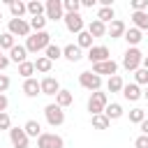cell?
<instances>
[{"label": "cell", "mask_w": 148, "mask_h": 148, "mask_svg": "<svg viewBox=\"0 0 148 148\" xmlns=\"http://www.w3.org/2000/svg\"><path fill=\"white\" fill-rule=\"evenodd\" d=\"M51 44V35L46 32V30H42V32H35V35H30L28 39H25V49H28V53H39V51H46V46Z\"/></svg>", "instance_id": "obj_1"}, {"label": "cell", "mask_w": 148, "mask_h": 148, "mask_svg": "<svg viewBox=\"0 0 148 148\" xmlns=\"http://www.w3.org/2000/svg\"><path fill=\"white\" fill-rule=\"evenodd\" d=\"M141 65H143V53H141L136 46H130V49L125 51V56H123V67H125L127 72H136Z\"/></svg>", "instance_id": "obj_2"}, {"label": "cell", "mask_w": 148, "mask_h": 148, "mask_svg": "<svg viewBox=\"0 0 148 148\" xmlns=\"http://www.w3.org/2000/svg\"><path fill=\"white\" fill-rule=\"evenodd\" d=\"M30 21H25V18H9V23H7V32L9 35H18V37H30Z\"/></svg>", "instance_id": "obj_3"}, {"label": "cell", "mask_w": 148, "mask_h": 148, "mask_svg": "<svg viewBox=\"0 0 148 148\" xmlns=\"http://www.w3.org/2000/svg\"><path fill=\"white\" fill-rule=\"evenodd\" d=\"M79 83H81V88H86L90 92H97L102 88V76L95 74V72H81L79 74Z\"/></svg>", "instance_id": "obj_4"}, {"label": "cell", "mask_w": 148, "mask_h": 148, "mask_svg": "<svg viewBox=\"0 0 148 148\" xmlns=\"http://www.w3.org/2000/svg\"><path fill=\"white\" fill-rule=\"evenodd\" d=\"M106 104H109V97H106V92H92L90 95V99H88V111H90V116H97V113H104V109H106Z\"/></svg>", "instance_id": "obj_5"}, {"label": "cell", "mask_w": 148, "mask_h": 148, "mask_svg": "<svg viewBox=\"0 0 148 148\" xmlns=\"http://www.w3.org/2000/svg\"><path fill=\"white\" fill-rule=\"evenodd\" d=\"M44 116H46V123L51 127H60L65 123V111L58 106V104H46L44 106Z\"/></svg>", "instance_id": "obj_6"}, {"label": "cell", "mask_w": 148, "mask_h": 148, "mask_svg": "<svg viewBox=\"0 0 148 148\" xmlns=\"http://www.w3.org/2000/svg\"><path fill=\"white\" fill-rule=\"evenodd\" d=\"M37 148H65V141L53 132H42L37 136Z\"/></svg>", "instance_id": "obj_7"}, {"label": "cell", "mask_w": 148, "mask_h": 148, "mask_svg": "<svg viewBox=\"0 0 148 148\" xmlns=\"http://www.w3.org/2000/svg\"><path fill=\"white\" fill-rule=\"evenodd\" d=\"M9 139H12V148H28V143H30V136L25 134L23 127H12Z\"/></svg>", "instance_id": "obj_8"}, {"label": "cell", "mask_w": 148, "mask_h": 148, "mask_svg": "<svg viewBox=\"0 0 148 148\" xmlns=\"http://www.w3.org/2000/svg\"><path fill=\"white\" fill-rule=\"evenodd\" d=\"M88 60H90L92 65H97V62H104V60H111L109 46H104V44H97V46H92V49L88 51Z\"/></svg>", "instance_id": "obj_9"}, {"label": "cell", "mask_w": 148, "mask_h": 148, "mask_svg": "<svg viewBox=\"0 0 148 148\" xmlns=\"http://www.w3.org/2000/svg\"><path fill=\"white\" fill-rule=\"evenodd\" d=\"M46 18H51V21H58V18H65V9H62V0H49V2H46Z\"/></svg>", "instance_id": "obj_10"}, {"label": "cell", "mask_w": 148, "mask_h": 148, "mask_svg": "<svg viewBox=\"0 0 148 148\" xmlns=\"http://www.w3.org/2000/svg\"><path fill=\"white\" fill-rule=\"evenodd\" d=\"M39 86H42V95H49V97H51V95L56 97V95L62 90L60 83H58V79H53V76H44V79L39 81Z\"/></svg>", "instance_id": "obj_11"}, {"label": "cell", "mask_w": 148, "mask_h": 148, "mask_svg": "<svg viewBox=\"0 0 148 148\" xmlns=\"http://www.w3.org/2000/svg\"><path fill=\"white\" fill-rule=\"evenodd\" d=\"M62 21H65V25H67L69 32H74V35L83 32V18H81V14H65Z\"/></svg>", "instance_id": "obj_12"}, {"label": "cell", "mask_w": 148, "mask_h": 148, "mask_svg": "<svg viewBox=\"0 0 148 148\" xmlns=\"http://www.w3.org/2000/svg\"><path fill=\"white\" fill-rule=\"evenodd\" d=\"M92 72L95 74H111V76H116V72H118V62L116 60H104V62H97V65H92Z\"/></svg>", "instance_id": "obj_13"}, {"label": "cell", "mask_w": 148, "mask_h": 148, "mask_svg": "<svg viewBox=\"0 0 148 148\" xmlns=\"http://www.w3.org/2000/svg\"><path fill=\"white\" fill-rule=\"evenodd\" d=\"M123 97H125L127 102H136V99L143 97V92H141V88H139L136 83H125V88H123Z\"/></svg>", "instance_id": "obj_14"}, {"label": "cell", "mask_w": 148, "mask_h": 148, "mask_svg": "<svg viewBox=\"0 0 148 148\" xmlns=\"http://www.w3.org/2000/svg\"><path fill=\"white\" fill-rule=\"evenodd\" d=\"M106 32L111 35V39H118V37H125V32H127V28H125V23H123L120 18H116V21H111V23H109V28H106Z\"/></svg>", "instance_id": "obj_15"}, {"label": "cell", "mask_w": 148, "mask_h": 148, "mask_svg": "<svg viewBox=\"0 0 148 148\" xmlns=\"http://www.w3.org/2000/svg\"><path fill=\"white\" fill-rule=\"evenodd\" d=\"M62 58H67L69 62H79L83 58V53L76 44H67V46H62Z\"/></svg>", "instance_id": "obj_16"}, {"label": "cell", "mask_w": 148, "mask_h": 148, "mask_svg": "<svg viewBox=\"0 0 148 148\" xmlns=\"http://www.w3.org/2000/svg\"><path fill=\"white\" fill-rule=\"evenodd\" d=\"M23 92H25L28 97H37V95H42V86H39V81H37V79H25V81H23Z\"/></svg>", "instance_id": "obj_17"}, {"label": "cell", "mask_w": 148, "mask_h": 148, "mask_svg": "<svg viewBox=\"0 0 148 148\" xmlns=\"http://www.w3.org/2000/svg\"><path fill=\"white\" fill-rule=\"evenodd\" d=\"M88 32L92 35V39H95V37H104V35H106V23H102L99 18H92V21L88 23Z\"/></svg>", "instance_id": "obj_18"}, {"label": "cell", "mask_w": 148, "mask_h": 148, "mask_svg": "<svg viewBox=\"0 0 148 148\" xmlns=\"http://www.w3.org/2000/svg\"><path fill=\"white\" fill-rule=\"evenodd\" d=\"M25 58H28V49H25V46H21V44H16V46L9 51V60H12V62H16V65L25 62Z\"/></svg>", "instance_id": "obj_19"}, {"label": "cell", "mask_w": 148, "mask_h": 148, "mask_svg": "<svg viewBox=\"0 0 148 148\" xmlns=\"http://www.w3.org/2000/svg\"><path fill=\"white\" fill-rule=\"evenodd\" d=\"M132 23L139 30H148V12H132Z\"/></svg>", "instance_id": "obj_20"}, {"label": "cell", "mask_w": 148, "mask_h": 148, "mask_svg": "<svg viewBox=\"0 0 148 148\" xmlns=\"http://www.w3.org/2000/svg\"><path fill=\"white\" fill-rule=\"evenodd\" d=\"M76 46H79V49H88V51H90V49L95 46V44H92V35H90L88 30L79 32V35H76Z\"/></svg>", "instance_id": "obj_21"}, {"label": "cell", "mask_w": 148, "mask_h": 148, "mask_svg": "<svg viewBox=\"0 0 148 148\" xmlns=\"http://www.w3.org/2000/svg\"><path fill=\"white\" fill-rule=\"evenodd\" d=\"M9 12H12L14 18H21V16L28 12V5L21 2V0H12V2H9Z\"/></svg>", "instance_id": "obj_22"}, {"label": "cell", "mask_w": 148, "mask_h": 148, "mask_svg": "<svg viewBox=\"0 0 148 148\" xmlns=\"http://www.w3.org/2000/svg\"><path fill=\"white\" fill-rule=\"evenodd\" d=\"M28 14L35 18V16H44L46 14V5L44 2H39V0H32V2H28Z\"/></svg>", "instance_id": "obj_23"}, {"label": "cell", "mask_w": 148, "mask_h": 148, "mask_svg": "<svg viewBox=\"0 0 148 148\" xmlns=\"http://www.w3.org/2000/svg\"><path fill=\"white\" fill-rule=\"evenodd\" d=\"M51 67H53V62H51L46 56H37V60H35V72L49 74V72H51Z\"/></svg>", "instance_id": "obj_24"}, {"label": "cell", "mask_w": 148, "mask_h": 148, "mask_svg": "<svg viewBox=\"0 0 148 148\" xmlns=\"http://www.w3.org/2000/svg\"><path fill=\"white\" fill-rule=\"evenodd\" d=\"M104 116L109 118V120H118L120 116H123V106L120 104H106V109H104Z\"/></svg>", "instance_id": "obj_25"}, {"label": "cell", "mask_w": 148, "mask_h": 148, "mask_svg": "<svg viewBox=\"0 0 148 148\" xmlns=\"http://www.w3.org/2000/svg\"><path fill=\"white\" fill-rule=\"evenodd\" d=\"M97 18H99L102 23H111V21H116V12H113V7H99Z\"/></svg>", "instance_id": "obj_26"}, {"label": "cell", "mask_w": 148, "mask_h": 148, "mask_svg": "<svg viewBox=\"0 0 148 148\" xmlns=\"http://www.w3.org/2000/svg\"><path fill=\"white\" fill-rule=\"evenodd\" d=\"M125 39H127V44H130V46H136V44L143 39V35H141V30H139V28H130V30L125 32Z\"/></svg>", "instance_id": "obj_27"}, {"label": "cell", "mask_w": 148, "mask_h": 148, "mask_svg": "<svg viewBox=\"0 0 148 148\" xmlns=\"http://www.w3.org/2000/svg\"><path fill=\"white\" fill-rule=\"evenodd\" d=\"M74 102V97H72V92L69 90H60L58 95H56V104L60 106V109H65V106H69Z\"/></svg>", "instance_id": "obj_28"}, {"label": "cell", "mask_w": 148, "mask_h": 148, "mask_svg": "<svg viewBox=\"0 0 148 148\" xmlns=\"http://www.w3.org/2000/svg\"><path fill=\"white\" fill-rule=\"evenodd\" d=\"M106 88H109V92H123L125 83H123V79L116 74V76H109V83H106Z\"/></svg>", "instance_id": "obj_29"}, {"label": "cell", "mask_w": 148, "mask_h": 148, "mask_svg": "<svg viewBox=\"0 0 148 148\" xmlns=\"http://www.w3.org/2000/svg\"><path fill=\"white\" fill-rule=\"evenodd\" d=\"M23 130H25V134H28V136H35V139L42 134V125H39L37 120H28V123L23 125Z\"/></svg>", "instance_id": "obj_30"}, {"label": "cell", "mask_w": 148, "mask_h": 148, "mask_svg": "<svg viewBox=\"0 0 148 148\" xmlns=\"http://www.w3.org/2000/svg\"><path fill=\"white\" fill-rule=\"evenodd\" d=\"M44 56L53 62V60H58V58H62V49L58 46V44H49L46 46V51H44Z\"/></svg>", "instance_id": "obj_31"}, {"label": "cell", "mask_w": 148, "mask_h": 148, "mask_svg": "<svg viewBox=\"0 0 148 148\" xmlns=\"http://www.w3.org/2000/svg\"><path fill=\"white\" fill-rule=\"evenodd\" d=\"M109 125H111V120H109L104 113L92 116V127H95V130H109Z\"/></svg>", "instance_id": "obj_32"}, {"label": "cell", "mask_w": 148, "mask_h": 148, "mask_svg": "<svg viewBox=\"0 0 148 148\" xmlns=\"http://www.w3.org/2000/svg\"><path fill=\"white\" fill-rule=\"evenodd\" d=\"M32 72H35V62L25 60V62H21V65H18V74H21L23 79H32Z\"/></svg>", "instance_id": "obj_33"}, {"label": "cell", "mask_w": 148, "mask_h": 148, "mask_svg": "<svg viewBox=\"0 0 148 148\" xmlns=\"http://www.w3.org/2000/svg\"><path fill=\"white\" fill-rule=\"evenodd\" d=\"M62 9H65V14H79L81 2L79 0H62Z\"/></svg>", "instance_id": "obj_34"}, {"label": "cell", "mask_w": 148, "mask_h": 148, "mask_svg": "<svg viewBox=\"0 0 148 148\" xmlns=\"http://www.w3.org/2000/svg\"><path fill=\"white\" fill-rule=\"evenodd\" d=\"M143 120H146V111H143V109H139V106H136V109H132V111H130V123L141 125Z\"/></svg>", "instance_id": "obj_35"}, {"label": "cell", "mask_w": 148, "mask_h": 148, "mask_svg": "<svg viewBox=\"0 0 148 148\" xmlns=\"http://www.w3.org/2000/svg\"><path fill=\"white\" fill-rule=\"evenodd\" d=\"M134 83H136V86H148V69L139 67V69L134 72Z\"/></svg>", "instance_id": "obj_36"}, {"label": "cell", "mask_w": 148, "mask_h": 148, "mask_svg": "<svg viewBox=\"0 0 148 148\" xmlns=\"http://www.w3.org/2000/svg\"><path fill=\"white\" fill-rule=\"evenodd\" d=\"M46 16H35V18H30V28L35 30V32H42L44 30V25H46Z\"/></svg>", "instance_id": "obj_37"}, {"label": "cell", "mask_w": 148, "mask_h": 148, "mask_svg": "<svg viewBox=\"0 0 148 148\" xmlns=\"http://www.w3.org/2000/svg\"><path fill=\"white\" fill-rule=\"evenodd\" d=\"M16 44H14V35H9V32H2L0 35V49H14Z\"/></svg>", "instance_id": "obj_38"}, {"label": "cell", "mask_w": 148, "mask_h": 148, "mask_svg": "<svg viewBox=\"0 0 148 148\" xmlns=\"http://www.w3.org/2000/svg\"><path fill=\"white\" fill-rule=\"evenodd\" d=\"M0 130H12V118H9L7 111L0 113Z\"/></svg>", "instance_id": "obj_39"}, {"label": "cell", "mask_w": 148, "mask_h": 148, "mask_svg": "<svg viewBox=\"0 0 148 148\" xmlns=\"http://www.w3.org/2000/svg\"><path fill=\"white\" fill-rule=\"evenodd\" d=\"M132 9L134 12H146L148 9V0H132Z\"/></svg>", "instance_id": "obj_40"}, {"label": "cell", "mask_w": 148, "mask_h": 148, "mask_svg": "<svg viewBox=\"0 0 148 148\" xmlns=\"http://www.w3.org/2000/svg\"><path fill=\"white\" fill-rule=\"evenodd\" d=\"M9 76H5V74H0V95H5V90L9 88Z\"/></svg>", "instance_id": "obj_41"}, {"label": "cell", "mask_w": 148, "mask_h": 148, "mask_svg": "<svg viewBox=\"0 0 148 148\" xmlns=\"http://www.w3.org/2000/svg\"><path fill=\"white\" fill-rule=\"evenodd\" d=\"M134 148H148V136L139 134V136H136V141H134Z\"/></svg>", "instance_id": "obj_42"}, {"label": "cell", "mask_w": 148, "mask_h": 148, "mask_svg": "<svg viewBox=\"0 0 148 148\" xmlns=\"http://www.w3.org/2000/svg\"><path fill=\"white\" fill-rule=\"evenodd\" d=\"M7 95H0V113H5V109H7Z\"/></svg>", "instance_id": "obj_43"}, {"label": "cell", "mask_w": 148, "mask_h": 148, "mask_svg": "<svg viewBox=\"0 0 148 148\" xmlns=\"http://www.w3.org/2000/svg\"><path fill=\"white\" fill-rule=\"evenodd\" d=\"M139 127H141V134H143V136H148V118H146V120H143Z\"/></svg>", "instance_id": "obj_44"}, {"label": "cell", "mask_w": 148, "mask_h": 148, "mask_svg": "<svg viewBox=\"0 0 148 148\" xmlns=\"http://www.w3.org/2000/svg\"><path fill=\"white\" fill-rule=\"evenodd\" d=\"M9 62H12V60H9L7 56H2V58H0V69H5V67H7Z\"/></svg>", "instance_id": "obj_45"}, {"label": "cell", "mask_w": 148, "mask_h": 148, "mask_svg": "<svg viewBox=\"0 0 148 148\" xmlns=\"http://www.w3.org/2000/svg\"><path fill=\"white\" fill-rule=\"evenodd\" d=\"M95 0H81V7H92Z\"/></svg>", "instance_id": "obj_46"}, {"label": "cell", "mask_w": 148, "mask_h": 148, "mask_svg": "<svg viewBox=\"0 0 148 148\" xmlns=\"http://www.w3.org/2000/svg\"><path fill=\"white\" fill-rule=\"evenodd\" d=\"M143 69H148V56H143Z\"/></svg>", "instance_id": "obj_47"}, {"label": "cell", "mask_w": 148, "mask_h": 148, "mask_svg": "<svg viewBox=\"0 0 148 148\" xmlns=\"http://www.w3.org/2000/svg\"><path fill=\"white\" fill-rule=\"evenodd\" d=\"M143 97H146V99H148V86H146V92H143Z\"/></svg>", "instance_id": "obj_48"}, {"label": "cell", "mask_w": 148, "mask_h": 148, "mask_svg": "<svg viewBox=\"0 0 148 148\" xmlns=\"http://www.w3.org/2000/svg\"><path fill=\"white\" fill-rule=\"evenodd\" d=\"M0 58H2V49H0Z\"/></svg>", "instance_id": "obj_49"}, {"label": "cell", "mask_w": 148, "mask_h": 148, "mask_svg": "<svg viewBox=\"0 0 148 148\" xmlns=\"http://www.w3.org/2000/svg\"><path fill=\"white\" fill-rule=\"evenodd\" d=\"M0 21H2V12H0Z\"/></svg>", "instance_id": "obj_50"}]
</instances>
